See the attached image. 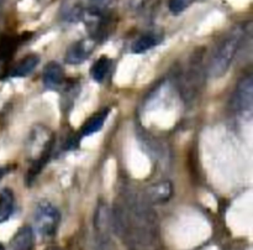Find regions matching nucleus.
Returning a JSON list of instances; mask_svg holds the SVG:
<instances>
[{
    "mask_svg": "<svg viewBox=\"0 0 253 250\" xmlns=\"http://www.w3.org/2000/svg\"><path fill=\"white\" fill-rule=\"evenodd\" d=\"M244 30L241 27H235L227 32L212 52L209 64V76L212 78H220L229 71L236 52L239 51L240 44L244 39Z\"/></svg>",
    "mask_w": 253,
    "mask_h": 250,
    "instance_id": "1",
    "label": "nucleus"
},
{
    "mask_svg": "<svg viewBox=\"0 0 253 250\" xmlns=\"http://www.w3.org/2000/svg\"><path fill=\"white\" fill-rule=\"evenodd\" d=\"M54 139L51 131L47 128H36L30 136L29 150L31 155V167L26 176V182L31 183L39 176L42 168L46 166L52 148H53Z\"/></svg>",
    "mask_w": 253,
    "mask_h": 250,
    "instance_id": "2",
    "label": "nucleus"
},
{
    "mask_svg": "<svg viewBox=\"0 0 253 250\" xmlns=\"http://www.w3.org/2000/svg\"><path fill=\"white\" fill-rule=\"evenodd\" d=\"M34 222L37 233L41 237L52 238L58 229L61 214L53 204L49 202H41L35 209Z\"/></svg>",
    "mask_w": 253,
    "mask_h": 250,
    "instance_id": "3",
    "label": "nucleus"
},
{
    "mask_svg": "<svg viewBox=\"0 0 253 250\" xmlns=\"http://www.w3.org/2000/svg\"><path fill=\"white\" fill-rule=\"evenodd\" d=\"M234 109L239 115L250 118L252 115L253 106V81L252 77H245L237 84L234 93Z\"/></svg>",
    "mask_w": 253,
    "mask_h": 250,
    "instance_id": "4",
    "label": "nucleus"
},
{
    "mask_svg": "<svg viewBox=\"0 0 253 250\" xmlns=\"http://www.w3.org/2000/svg\"><path fill=\"white\" fill-rule=\"evenodd\" d=\"M95 41L93 39H83L74 42L64 54V61L68 64H81L85 62L93 53Z\"/></svg>",
    "mask_w": 253,
    "mask_h": 250,
    "instance_id": "5",
    "label": "nucleus"
},
{
    "mask_svg": "<svg viewBox=\"0 0 253 250\" xmlns=\"http://www.w3.org/2000/svg\"><path fill=\"white\" fill-rule=\"evenodd\" d=\"M42 78H43L44 87H47L48 89L59 88L64 82L63 68L57 62H49L44 67Z\"/></svg>",
    "mask_w": 253,
    "mask_h": 250,
    "instance_id": "6",
    "label": "nucleus"
},
{
    "mask_svg": "<svg viewBox=\"0 0 253 250\" xmlns=\"http://www.w3.org/2000/svg\"><path fill=\"white\" fill-rule=\"evenodd\" d=\"M39 54H27V56H25L21 61H19L12 67L11 71L9 72V76L14 77V78H22V77L30 76L34 72V69L39 66Z\"/></svg>",
    "mask_w": 253,
    "mask_h": 250,
    "instance_id": "7",
    "label": "nucleus"
},
{
    "mask_svg": "<svg viewBox=\"0 0 253 250\" xmlns=\"http://www.w3.org/2000/svg\"><path fill=\"white\" fill-rule=\"evenodd\" d=\"M34 230L29 225L21 227L10 242L11 250H32L34 248Z\"/></svg>",
    "mask_w": 253,
    "mask_h": 250,
    "instance_id": "8",
    "label": "nucleus"
},
{
    "mask_svg": "<svg viewBox=\"0 0 253 250\" xmlns=\"http://www.w3.org/2000/svg\"><path fill=\"white\" fill-rule=\"evenodd\" d=\"M108 114L109 109H104V110H100L98 111V113L93 114V115L83 124V126H82L81 136H89L100 131L104 123H105L106 118H108Z\"/></svg>",
    "mask_w": 253,
    "mask_h": 250,
    "instance_id": "9",
    "label": "nucleus"
},
{
    "mask_svg": "<svg viewBox=\"0 0 253 250\" xmlns=\"http://www.w3.org/2000/svg\"><path fill=\"white\" fill-rule=\"evenodd\" d=\"M15 207V196L10 188H4L0 192V223H4L11 217Z\"/></svg>",
    "mask_w": 253,
    "mask_h": 250,
    "instance_id": "10",
    "label": "nucleus"
},
{
    "mask_svg": "<svg viewBox=\"0 0 253 250\" xmlns=\"http://www.w3.org/2000/svg\"><path fill=\"white\" fill-rule=\"evenodd\" d=\"M111 67V59L106 56H101L94 62V64L90 68V76L98 83L104 82V79L108 76L109 71Z\"/></svg>",
    "mask_w": 253,
    "mask_h": 250,
    "instance_id": "11",
    "label": "nucleus"
},
{
    "mask_svg": "<svg viewBox=\"0 0 253 250\" xmlns=\"http://www.w3.org/2000/svg\"><path fill=\"white\" fill-rule=\"evenodd\" d=\"M173 188L170 182L168 181H163V182L157 183V185L152 186L148 191V195L150 198L156 203H163L166 200H168L172 196Z\"/></svg>",
    "mask_w": 253,
    "mask_h": 250,
    "instance_id": "12",
    "label": "nucleus"
},
{
    "mask_svg": "<svg viewBox=\"0 0 253 250\" xmlns=\"http://www.w3.org/2000/svg\"><path fill=\"white\" fill-rule=\"evenodd\" d=\"M161 42V37L156 34H145L138 37L132 44V52L133 53H143L148 50L153 49Z\"/></svg>",
    "mask_w": 253,
    "mask_h": 250,
    "instance_id": "13",
    "label": "nucleus"
},
{
    "mask_svg": "<svg viewBox=\"0 0 253 250\" xmlns=\"http://www.w3.org/2000/svg\"><path fill=\"white\" fill-rule=\"evenodd\" d=\"M193 1L194 0H169L168 6H169V10L172 14L178 15L184 11V10H187L193 4Z\"/></svg>",
    "mask_w": 253,
    "mask_h": 250,
    "instance_id": "14",
    "label": "nucleus"
},
{
    "mask_svg": "<svg viewBox=\"0 0 253 250\" xmlns=\"http://www.w3.org/2000/svg\"><path fill=\"white\" fill-rule=\"evenodd\" d=\"M7 172V168H5V167H0V181H1V178L4 177V175L5 173Z\"/></svg>",
    "mask_w": 253,
    "mask_h": 250,
    "instance_id": "15",
    "label": "nucleus"
},
{
    "mask_svg": "<svg viewBox=\"0 0 253 250\" xmlns=\"http://www.w3.org/2000/svg\"><path fill=\"white\" fill-rule=\"evenodd\" d=\"M90 1L95 2V4H99V2H103V1H105V0H90Z\"/></svg>",
    "mask_w": 253,
    "mask_h": 250,
    "instance_id": "16",
    "label": "nucleus"
},
{
    "mask_svg": "<svg viewBox=\"0 0 253 250\" xmlns=\"http://www.w3.org/2000/svg\"><path fill=\"white\" fill-rule=\"evenodd\" d=\"M0 250H5L4 245H2V244H0Z\"/></svg>",
    "mask_w": 253,
    "mask_h": 250,
    "instance_id": "17",
    "label": "nucleus"
},
{
    "mask_svg": "<svg viewBox=\"0 0 253 250\" xmlns=\"http://www.w3.org/2000/svg\"><path fill=\"white\" fill-rule=\"evenodd\" d=\"M2 2H4V0H0V9H1L2 6Z\"/></svg>",
    "mask_w": 253,
    "mask_h": 250,
    "instance_id": "18",
    "label": "nucleus"
},
{
    "mask_svg": "<svg viewBox=\"0 0 253 250\" xmlns=\"http://www.w3.org/2000/svg\"><path fill=\"white\" fill-rule=\"evenodd\" d=\"M48 250H61V249H58V248H51V249H48Z\"/></svg>",
    "mask_w": 253,
    "mask_h": 250,
    "instance_id": "19",
    "label": "nucleus"
}]
</instances>
